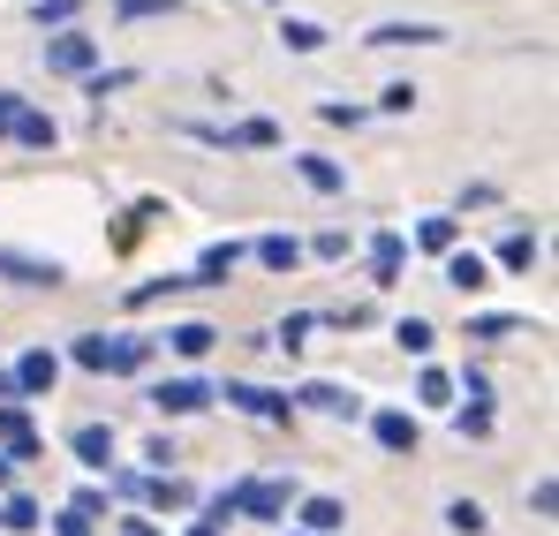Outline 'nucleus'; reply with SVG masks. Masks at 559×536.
I'll list each match as a JSON object with an SVG mask.
<instances>
[{"mask_svg": "<svg viewBox=\"0 0 559 536\" xmlns=\"http://www.w3.org/2000/svg\"><path fill=\"white\" fill-rule=\"evenodd\" d=\"M152 499H159V507H182V499H189V484H175V476H159V484H152Z\"/></svg>", "mask_w": 559, "mask_h": 536, "instance_id": "72a5a7b5", "label": "nucleus"}, {"mask_svg": "<svg viewBox=\"0 0 559 536\" xmlns=\"http://www.w3.org/2000/svg\"><path fill=\"white\" fill-rule=\"evenodd\" d=\"M378 446L385 453H416V416H401V408H385V416H371Z\"/></svg>", "mask_w": 559, "mask_h": 536, "instance_id": "1a4fd4ad", "label": "nucleus"}, {"mask_svg": "<svg viewBox=\"0 0 559 536\" xmlns=\"http://www.w3.org/2000/svg\"><path fill=\"white\" fill-rule=\"evenodd\" d=\"M152 401H159V416H197V408H204V401H212V393H204V385H197V378H167V385H159V393H152Z\"/></svg>", "mask_w": 559, "mask_h": 536, "instance_id": "0eeeda50", "label": "nucleus"}, {"mask_svg": "<svg viewBox=\"0 0 559 536\" xmlns=\"http://www.w3.org/2000/svg\"><path fill=\"white\" fill-rule=\"evenodd\" d=\"M416 401H424V408H447V401H454V378H447V370H424V378H416Z\"/></svg>", "mask_w": 559, "mask_h": 536, "instance_id": "5701e85b", "label": "nucleus"}, {"mask_svg": "<svg viewBox=\"0 0 559 536\" xmlns=\"http://www.w3.org/2000/svg\"><path fill=\"white\" fill-rule=\"evenodd\" d=\"M53 536H92V514H76V507H69V514L53 522Z\"/></svg>", "mask_w": 559, "mask_h": 536, "instance_id": "c9c22d12", "label": "nucleus"}, {"mask_svg": "<svg viewBox=\"0 0 559 536\" xmlns=\"http://www.w3.org/2000/svg\"><path fill=\"white\" fill-rule=\"evenodd\" d=\"M76 362L84 370H114V378H129V370H144L152 362V341H136V333H92V341H76Z\"/></svg>", "mask_w": 559, "mask_h": 536, "instance_id": "f257e3e1", "label": "nucleus"}, {"mask_svg": "<svg viewBox=\"0 0 559 536\" xmlns=\"http://www.w3.org/2000/svg\"><path fill=\"white\" fill-rule=\"evenodd\" d=\"M499 265L530 272V265H537V235H507V242H499Z\"/></svg>", "mask_w": 559, "mask_h": 536, "instance_id": "4be33fe9", "label": "nucleus"}, {"mask_svg": "<svg viewBox=\"0 0 559 536\" xmlns=\"http://www.w3.org/2000/svg\"><path fill=\"white\" fill-rule=\"evenodd\" d=\"M447 279H454V287H484V279H491V265H484V258H476V250H454V258H447Z\"/></svg>", "mask_w": 559, "mask_h": 536, "instance_id": "dca6fc26", "label": "nucleus"}, {"mask_svg": "<svg viewBox=\"0 0 559 536\" xmlns=\"http://www.w3.org/2000/svg\"><path fill=\"white\" fill-rule=\"evenodd\" d=\"M31 15H38V23H69V15H76V0H31Z\"/></svg>", "mask_w": 559, "mask_h": 536, "instance_id": "c756f323", "label": "nucleus"}, {"mask_svg": "<svg viewBox=\"0 0 559 536\" xmlns=\"http://www.w3.org/2000/svg\"><path fill=\"white\" fill-rule=\"evenodd\" d=\"M121 15H175V0H121Z\"/></svg>", "mask_w": 559, "mask_h": 536, "instance_id": "e433bc0d", "label": "nucleus"}, {"mask_svg": "<svg viewBox=\"0 0 559 536\" xmlns=\"http://www.w3.org/2000/svg\"><path fill=\"white\" fill-rule=\"evenodd\" d=\"M378 106H385V114H408V106H416V84H385V91H378Z\"/></svg>", "mask_w": 559, "mask_h": 536, "instance_id": "c85d7f7f", "label": "nucleus"}, {"mask_svg": "<svg viewBox=\"0 0 559 536\" xmlns=\"http://www.w3.org/2000/svg\"><path fill=\"white\" fill-rule=\"evenodd\" d=\"M235 265H242V250H235V242H212V250L197 258V272H189V279H197V287H219Z\"/></svg>", "mask_w": 559, "mask_h": 536, "instance_id": "ddd939ff", "label": "nucleus"}, {"mask_svg": "<svg viewBox=\"0 0 559 536\" xmlns=\"http://www.w3.org/2000/svg\"><path fill=\"white\" fill-rule=\"evenodd\" d=\"M0 272L23 279V287H61V265H38V258H23V250H0Z\"/></svg>", "mask_w": 559, "mask_h": 536, "instance_id": "9b49d317", "label": "nucleus"}, {"mask_svg": "<svg viewBox=\"0 0 559 536\" xmlns=\"http://www.w3.org/2000/svg\"><path fill=\"white\" fill-rule=\"evenodd\" d=\"M46 69H53V76H92L98 46L84 38V31H61V38H46Z\"/></svg>", "mask_w": 559, "mask_h": 536, "instance_id": "7ed1b4c3", "label": "nucleus"}, {"mask_svg": "<svg viewBox=\"0 0 559 536\" xmlns=\"http://www.w3.org/2000/svg\"><path fill=\"white\" fill-rule=\"evenodd\" d=\"M295 175L310 181V189H325V196H333V189L348 181V175H341V167H333V159H318V152H310V159H295Z\"/></svg>", "mask_w": 559, "mask_h": 536, "instance_id": "aec40b11", "label": "nucleus"}, {"mask_svg": "<svg viewBox=\"0 0 559 536\" xmlns=\"http://www.w3.org/2000/svg\"><path fill=\"white\" fill-rule=\"evenodd\" d=\"M310 325H318V318H310V310H295V318H287V325H280V348H295V341H302V333H310Z\"/></svg>", "mask_w": 559, "mask_h": 536, "instance_id": "2f4dec72", "label": "nucleus"}, {"mask_svg": "<svg viewBox=\"0 0 559 536\" xmlns=\"http://www.w3.org/2000/svg\"><path fill=\"white\" fill-rule=\"evenodd\" d=\"M129 84V69H92V98H106V91Z\"/></svg>", "mask_w": 559, "mask_h": 536, "instance_id": "473e14b6", "label": "nucleus"}, {"mask_svg": "<svg viewBox=\"0 0 559 536\" xmlns=\"http://www.w3.org/2000/svg\"><path fill=\"white\" fill-rule=\"evenodd\" d=\"M416 242H424V250H439V258H454L462 227H454V219H424V227H416Z\"/></svg>", "mask_w": 559, "mask_h": 536, "instance_id": "412c9836", "label": "nucleus"}, {"mask_svg": "<svg viewBox=\"0 0 559 536\" xmlns=\"http://www.w3.org/2000/svg\"><path fill=\"white\" fill-rule=\"evenodd\" d=\"M447 529H462V536H484L491 522H484V507H476V499H454V507H447Z\"/></svg>", "mask_w": 559, "mask_h": 536, "instance_id": "b1692460", "label": "nucleus"}, {"mask_svg": "<svg viewBox=\"0 0 559 536\" xmlns=\"http://www.w3.org/2000/svg\"><path fill=\"white\" fill-rule=\"evenodd\" d=\"M0 136H15V144L46 152V144H53V121H46V114H31L15 91H0Z\"/></svg>", "mask_w": 559, "mask_h": 536, "instance_id": "f03ea898", "label": "nucleus"}, {"mask_svg": "<svg viewBox=\"0 0 559 536\" xmlns=\"http://www.w3.org/2000/svg\"><path fill=\"white\" fill-rule=\"evenodd\" d=\"M295 401H310V408H318V416H348V424H356V416H364V401H356V393H341V385H302V393H295Z\"/></svg>", "mask_w": 559, "mask_h": 536, "instance_id": "9d476101", "label": "nucleus"}, {"mask_svg": "<svg viewBox=\"0 0 559 536\" xmlns=\"http://www.w3.org/2000/svg\"><path fill=\"white\" fill-rule=\"evenodd\" d=\"M0 446H8V461H38V431H31L23 401H0Z\"/></svg>", "mask_w": 559, "mask_h": 536, "instance_id": "20e7f679", "label": "nucleus"}, {"mask_svg": "<svg viewBox=\"0 0 559 536\" xmlns=\"http://www.w3.org/2000/svg\"><path fill=\"white\" fill-rule=\"evenodd\" d=\"M53 378H61V362L46 356V348H31V356L8 370V393H53Z\"/></svg>", "mask_w": 559, "mask_h": 536, "instance_id": "39448f33", "label": "nucleus"}, {"mask_svg": "<svg viewBox=\"0 0 559 536\" xmlns=\"http://www.w3.org/2000/svg\"><path fill=\"white\" fill-rule=\"evenodd\" d=\"M295 258H302L295 235H265V242H258V265H273V272H295Z\"/></svg>", "mask_w": 559, "mask_h": 536, "instance_id": "a211bd4d", "label": "nucleus"}, {"mask_svg": "<svg viewBox=\"0 0 559 536\" xmlns=\"http://www.w3.org/2000/svg\"><path fill=\"white\" fill-rule=\"evenodd\" d=\"M227 401H235L242 416H265V424H287V416H295V401H287V393H265V385H227Z\"/></svg>", "mask_w": 559, "mask_h": 536, "instance_id": "423d86ee", "label": "nucleus"}, {"mask_svg": "<svg viewBox=\"0 0 559 536\" xmlns=\"http://www.w3.org/2000/svg\"><path fill=\"white\" fill-rule=\"evenodd\" d=\"M69 446H76V461H84V468H106V461H114V431H106V424H84Z\"/></svg>", "mask_w": 559, "mask_h": 536, "instance_id": "4468645a", "label": "nucleus"}, {"mask_svg": "<svg viewBox=\"0 0 559 536\" xmlns=\"http://www.w3.org/2000/svg\"><path fill=\"white\" fill-rule=\"evenodd\" d=\"M393 341H401L408 356H431V325H424V318H401V333H393Z\"/></svg>", "mask_w": 559, "mask_h": 536, "instance_id": "cd10ccee", "label": "nucleus"}, {"mask_svg": "<svg viewBox=\"0 0 559 536\" xmlns=\"http://www.w3.org/2000/svg\"><path fill=\"white\" fill-rule=\"evenodd\" d=\"M530 507H537V514H552V507H559V484H552V476H537V491H530Z\"/></svg>", "mask_w": 559, "mask_h": 536, "instance_id": "f704fd0d", "label": "nucleus"}, {"mask_svg": "<svg viewBox=\"0 0 559 536\" xmlns=\"http://www.w3.org/2000/svg\"><path fill=\"white\" fill-rule=\"evenodd\" d=\"M0 529H38V499H0Z\"/></svg>", "mask_w": 559, "mask_h": 536, "instance_id": "a878e982", "label": "nucleus"}, {"mask_svg": "<svg viewBox=\"0 0 559 536\" xmlns=\"http://www.w3.org/2000/svg\"><path fill=\"white\" fill-rule=\"evenodd\" d=\"M0 484H8V453H0Z\"/></svg>", "mask_w": 559, "mask_h": 536, "instance_id": "ea45409f", "label": "nucleus"}, {"mask_svg": "<svg viewBox=\"0 0 559 536\" xmlns=\"http://www.w3.org/2000/svg\"><path fill=\"white\" fill-rule=\"evenodd\" d=\"M318 114H325V121H333V129H348V121H364V106H341V98H325V106H318Z\"/></svg>", "mask_w": 559, "mask_h": 536, "instance_id": "7c9ffc66", "label": "nucleus"}, {"mask_svg": "<svg viewBox=\"0 0 559 536\" xmlns=\"http://www.w3.org/2000/svg\"><path fill=\"white\" fill-rule=\"evenodd\" d=\"M447 31L439 23H378L371 31V46H439Z\"/></svg>", "mask_w": 559, "mask_h": 536, "instance_id": "f8f14e48", "label": "nucleus"}, {"mask_svg": "<svg viewBox=\"0 0 559 536\" xmlns=\"http://www.w3.org/2000/svg\"><path fill=\"white\" fill-rule=\"evenodd\" d=\"M189 536H219V522H197V529H189Z\"/></svg>", "mask_w": 559, "mask_h": 536, "instance_id": "58836bf2", "label": "nucleus"}, {"mask_svg": "<svg viewBox=\"0 0 559 536\" xmlns=\"http://www.w3.org/2000/svg\"><path fill=\"white\" fill-rule=\"evenodd\" d=\"M522 333V318H476L468 325V341H514Z\"/></svg>", "mask_w": 559, "mask_h": 536, "instance_id": "bb28decb", "label": "nucleus"}, {"mask_svg": "<svg viewBox=\"0 0 559 536\" xmlns=\"http://www.w3.org/2000/svg\"><path fill=\"white\" fill-rule=\"evenodd\" d=\"M401 258H408L401 235H378V242H371V272H378V279H401Z\"/></svg>", "mask_w": 559, "mask_h": 536, "instance_id": "6ab92c4d", "label": "nucleus"}, {"mask_svg": "<svg viewBox=\"0 0 559 536\" xmlns=\"http://www.w3.org/2000/svg\"><path fill=\"white\" fill-rule=\"evenodd\" d=\"M212 341H219V333H212V325H175V333H167V348H175V356H212Z\"/></svg>", "mask_w": 559, "mask_h": 536, "instance_id": "f3484780", "label": "nucleus"}, {"mask_svg": "<svg viewBox=\"0 0 559 536\" xmlns=\"http://www.w3.org/2000/svg\"><path fill=\"white\" fill-rule=\"evenodd\" d=\"M341 529H348V507L341 499H325V491L302 499V536H341Z\"/></svg>", "mask_w": 559, "mask_h": 536, "instance_id": "6e6552de", "label": "nucleus"}, {"mask_svg": "<svg viewBox=\"0 0 559 536\" xmlns=\"http://www.w3.org/2000/svg\"><path fill=\"white\" fill-rule=\"evenodd\" d=\"M227 144H242V152H265V144H280L273 121H242V129H227Z\"/></svg>", "mask_w": 559, "mask_h": 536, "instance_id": "393cba45", "label": "nucleus"}, {"mask_svg": "<svg viewBox=\"0 0 559 536\" xmlns=\"http://www.w3.org/2000/svg\"><path fill=\"white\" fill-rule=\"evenodd\" d=\"M129 536H152V522H144V514H136V522H129Z\"/></svg>", "mask_w": 559, "mask_h": 536, "instance_id": "4c0bfd02", "label": "nucleus"}, {"mask_svg": "<svg viewBox=\"0 0 559 536\" xmlns=\"http://www.w3.org/2000/svg\"><path fill=\"white\" fill-rule=\"evenodd\" d=\"M280 38H287V53H318V46H325V23H310V15H287V23H280Z\"/></svg>", "mask_w": 559, "mask_h": 536, "instance_id": "2eb2a0df", "label": "nucleus"}]
</instances>
